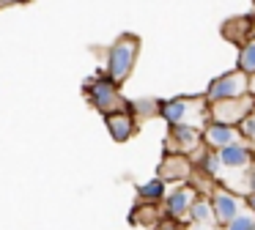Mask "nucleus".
<instances>
[{"mask_svg":"<svg viewBox=\"0 0 255 230\" xmlns=\"http://www.w3.org/2000/svg\"><path fill=\"white\" fill-rule=\"evenodd\" d=\"M159 118L167 126H178V123H189L203 129L209 123V102L203 96H173V99H159Z\"/></svg>","mask_w":255,"mask_h":230,"instance_id":"1","label":"nucleus"},{"mask_svg":"<svg viewBox=\"0 0 255 230\" xmlns=\"http://www.w3.org/2000/svg\"><path fill=\"white\" fill-rule=\"evenodd\" d=\"M140 58V38L132 36V33H124L107 49V63H105V74L110 77L113 82L124 85L129 80V74L134 71V63Z\"/></svg>","mask_w":255,"mask_h":230,"instance_id":"2","label":"nucleus"},{"mask_svg":"<svg viewBox=\"0 0 255 230\" xmlns=\"http://www.w3.org/2000/svg\"><path fill=\"white\" fill-rule=\"evenodd\" d=\"M85 99L91 102V107H96L102 115L113 113V110H124L129 107V102L124 99L121 85L113 82L107 74H96L85 82Z\"/></svg>","mask_w":255,"mask_h":230,"instance_id":"3","label":"nucleus"},{"mask_svg":"<svg viewBox=\"0 0 255 230\" xmlns=\"http://www.w3.org/2000/svg\"><path fill=\"white\" fill-rule=\"evenodd\" d=\"M247 93H250V77L244 74V71H239V69H231V71H222L220 77H214V80L206 85L203 99L211 107V104H217V102L247 96Z\"/></svg>","mask_w":255,"mask_h":230,"instance_id":"4","label":"nucleus"},{"mask_svg":"<svg viewBox=\"0 0 255 230\" xmlns=\"http://www.w3.org/2000/svg\"><path fill=\"white\" fill-rule=\"evenodd\" d=\"M203 129L189 123H178V126H167V137H165V151L167 153H184V156H198L203 151Z\"/></svg>","mask_w":255,"mask_h":230,"instance_id":"5","label":"nucleus"},{"mask_svg":"<svg viewBox=\"0 0 255 230\" xmlns=\"http://www.w3.org/2000/svg\"><path fill=\"white\" fill-rule=\"evenodd\" d=\"M209 200H211V208H214V222H220L222 228L244 211V195L236 189H228L222 184H217L209 192Z\"/></svg>","mask_w":255,"mask_h":230,"instance_id":"6","label":"nucleus"},{"mask_svg":"<svg viewBox=\"0 0 255 230\" xmlns=\"http://www.w3.org/2000/svg\"><path fill=\"white\" fill-rule=\"evenodd\" d=\"M195 197H198V186L195 184H178L176 189L167 192L165 203H162V217H165V222H184L189 214V206L195 203Z\"/></svg>","mask_w":255,"mask_h":230,"instance_id":"7","label":"nucleus"},{"mask_svg":"<svg viewBox=\"0 0 255 230\" xmlns=\"http://www.w3.org/2000/svg\"><path fill=\"white\" fill-rule=\"evenodd\" d=\"M253 107H255V96H253V93H247V96H236V99H225V102L211 104L209 115H211V120L239 126L250 115V110H253Z\"/></svg>","mask_w":255,"mask_h":230,"instance_id":"8","label":"nucleus"},{"mask_svg":"<svg viewBox=\"0 0 255 230\" xmlns=\"http://www.w3.org/2000/svg\"><path fill=\"white\" fill-rule=\"evenodd\" d=\"M220 159H222V170H225V173H236L244 178L247 170L255 164V148L250 145V142L239 140V142H233V145L222 148Z\"/></svg>","mask_w":255,"mask_h":230,"instance_id":"9","label":"nucleus"},{"mask_svg":"<svg viewBox=\"0 0 255 230\" xmlns=\"http://www.w3.org/2000/svg\"><path fill=\"white\" fill-rule=\"evenodd\" d=\"M102 118H105V126H107V131H110V137L116 142L132 140L134 131H137V115H134L132 104L124 107V110H113V113L102 115Z\"/></svg>","mask_w":255,"mask_h":230,"instance_id":"10","label":"nucleus"},{"mask_svg":"<svg viewBox=\"0 0 255 230\" xmlns=\"http://www.w3.org/2000/svg\"><path fill=\"white\" fill-rule=\"evenodd\" d=\"M242 140V131L239 126H231V123H220V120H211L203 126V145L211 148V151H222V148L233 145V142Z\"/></svg>","mask_w":255,"mask_h":230,"instance_id":"11","label":"nucleus"},{"mask_svg":"<svg viewBox=\"0 0 255 230\" xmlns=\"http://www.w3.org/2000/svg\"><path fill=\"white\" fill-rule=\"evenodd\" d=\"M192 167L195 162L184 153H165V159L159 162V178H165L167 184H187Z\"/></svg>","mask_w":255,"mask_h":230,"instance_id":"12","label":"nucleus"},{"mask_svg":"<svg viewBox=\"0 0 255 230\" xmlns=\"http://www.w3.org/2000/svg\"><path fill=\"white\" fill-rule=\"evenodd\" d=\"M222 36H225L228 41H233L236 47L247 44L250 38L255 36V16L244 14V16H236V19H228L225 25H222Z\"/></svg>","mask_w":255,"mask_h":230,"instance_id":"13","label":"nucleus"},{"mask_svg":"<svg viewBox=\"0 0 255 230\" xmlns=\"http://www.w3.org/2000/svg\"><path fill=\"white\" fill-rule=\"evenodd\" d=\"M137 197L145 206H162L167 197V181L156 175V178L145 181V184H137Z\"/></svg>","mask_w":255,"mask_h":230,"instance_id":"14","label":"nucleus"},{"mask_svg":"<svg viewBox=\"0 0 255 230\" xmlns=\"http://www.w3.org/2000/svg\"><path fill=\"white\" fill-rule=\"evenodd\" d=\"M214 219V208H211V200L206 195H198L195 203L189 206V214H187V222L189 225H209Z\"/></svg>","mask_w":255,"mask_h":230,"instance_id":"15","label":"nucleus"},{"mask_svg":"<svg viewBox=\"0 0 255 230\" xmlns=\"http://www.w3.org/2000/svg\"><path fill=\"white\" fill-rule=\"evenodd\" d=\"M236 69L244 71L247 77H255V36L247 44L239 47V58H236Z\"/></svg>","mask_w":255,"mask_h":230,"instance_id":"16","label":"nucleus"},{"mask_svg":"<svg viewBox=\"0 0 255 230\" xmlns=\"http://www.w3.org/2000/svg\"><path fill=\"white\" fill-rule=\"evenodd\" d=\"M225 230H255V214L244 208L239 217H233L231 222L225 225Z\"/></svg>","mask_w":255,"mask_h":230,"instance_id":"17","label":"nucleus"},{"mask_svg":"<svg viewBox=\"0 0 255 230\" xmlns=\"http://www.w3.org/2000/svg\"><path fill=\"white\" fill-rule=\"evenodd\" d=\"M239 131H242V140L250 142V145L255 148V107L250 110V115L239 123Z\"/></svg>","mask_w":255,"mask_h":230,"instance_id":"18","label":"nucleus"},{"mask_svg":"<svg viewBox=\"0 0 255 230\" xmlns=\"http://www.w3.org/2000/svg\"><path fill=\"white\" fill-rule=\"evenodd\" d=\"M247 192H255V164L247 170V175H244V195Z\"/></svg>","mask_w":255,"mask_h":230,"instance_id":"19","label":"nucleus"},{"mask_svg":"<svg viewBox=\"0 0 255 230\" xmlns=\"http://www.w3.org/2000/svg\"><path fill=\"white\" fill-rule=\"evenodd\" d=\"M244 208L255 214V192H247V195H244Z\"/></svg>","mask_w":255,"mask_h":230,"instance_id":"20","label":"nucleus"},{"mask_svg":"<svg viewBox=\"0 0 255 230\" xmlns=\"http://www.w3.org/2000/svg\"><path fill=\"white\" fill-rule=\"evenodd\" d=\"M30 0H0V8H6V5H25Z\"/></svg>","mask_w":255,"mask_h":230,"instance_id":"21","label":"nucleus"},{"mask_svg":"<svg viewBox=\"0 0 255 230\" xmlns=\"http://www.w3.org/2000/svg\"><path fill=\"white\" fill-rule=\"evenodd\" d=\"M250 93L255 96V77H250Z\"/></svg>","mask_w":255,"mask_h":230,"instance_id":"22","label":"nucleus"}]
</instances>
